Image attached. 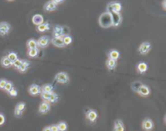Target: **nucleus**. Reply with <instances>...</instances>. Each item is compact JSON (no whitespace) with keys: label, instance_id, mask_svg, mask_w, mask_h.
Listing matches in <instances>:
<instances>
[{"label":"nucleus","instance_id":"nucleus-1","mask_svg":"<svg viewBox=\"0 0 166 131\" xmlns=\"http://www.w3.org/2000/svg\"><path fill=\"white\" fill-rule=\"evenodd\" d=\"M99 24L101 28H108L113 26L111 14L108 11L101 14L99 18Z\"/></svg>","mask_w":166,"mask_h":131},{"label":"nucleus","instance_id":"nucleus-2","mask_svg":"<svg viewBox=\"0 0 166 131\" xmlns=\"http://www.w3.org/2000/svg\"><path fill=\"white\" fill-rule=\"evenodd\" d=\"M11 24L7 22H1L0 23V36L6 37L9 34L11 31Z\"/></svg>","mask_w":166,"mask_h":131},{"label":"nucleus","instance_id":"nucleus-3","mask_svg":"<svg viewBox=\"0 0 166 131\" xmlns=\"http://www.w3.org/2000/svg\"><path fill=\"white\" fill-rule=\"evenodd\" d=\"M122 10V4L118 2H111L107 5L108 12H117L120 13Z\"/></svg>","mask_w":166,"mask_h":131},{"label":"nucleus","instance_id":"nucleus-4","mask_svg":"<svg viewBox=\"0 0 166 131\" xmlns=\"http://www.w3.org/2000/svg\"><path fill=\"white\" fill-rule=\"evenodd\" d=\"M55 81H57L59 84H67L69 82V76L66 72H59L55 76Z\"/></svg>","mask_w":166,"mask_h":131},{"label":"nucleus","instance_id":"nucleus-5","mask_svg":"<svg viewBox=\"0 0 166 131\" xmlns=\"http://www.w3.org/2000/svg\"><path fill=\"white\" fill-rule=\"evenodd\" d=\"M109 13L111 14V17H112L113 26H119L122 23V20H123L122 15L120 13H117V12H109Z\"/></svg>","mask_w":166,"mask_h":131},{"label":"nucleus","instance_id":"nucleus-6","mask_svg":"<svg viewBox=\"0 0 166 131\" xmlns=\"http://www.w3.org/2000/svg\"><path fill=\"white\" fill-rule=\"evenodd\" d=\"M151 48H152V45L150 42H143L139 47V53L142 55H146L150 51Z\"/></svg>","mask_w":166,"mask_h":131},{"label":"nucleus","instance_id":"nucleus-7","mask_svg":"<svg viewBox=\"0 0 166 131\" xmlns=\"http://www.w3.org/2000/svg\"><path fill=\"white\" fill-rule=\"evenodd\" d=\"M25 107H26V105L24 102H20L16 105V109H15V116L16 117H21L25 109Z\"/></svg>","mask_w":166,"mask_h":131},{"label":"nucleus","instance_id":"nucleus-8","mask_svg":"<svg viewBox=\"0 0 166 131\" xmlns=\"http://www.w3.org/2000/svg\"><path fill=\"white\" fill-rule=\"evenodd\" d=\"M49 41H50L49 37H47V36H43V37H40L38 39V41H37V43H38V47L42 48V49L47 47L49 45Z\"/></svg>","mask_w":166,"mask_h":131},{"label":"nucleus","instance_id":"nucleus-9","mask_svg":"<svg viewBox=\"0 0 166 131\" xmlns=\"http://www.w3.org/2000/svg\"><path fill=\"white\" fill-rule=\"evenodd\" d=\"M50 109V105L48 101H45L44 100L42 103H41V105H39V109L38 112L42 114H45L47 113L49 111Z\"/></svg>","mask_w":166,"mask_h":131},{"label":"nucleus","instance_id":"nucleus-10","mask_svg":"<svg viewBox=\"0 0 166 131\" xmlns=\"http://www.w3.org/2000/svg\"><path fill=\"white\" fill-rule=\"evenodd\" d=\"M28 92L32 95H38L42 92V88L38 84H32L28 88Z\"/></svg>","mask_w":166,"mask_h":131},{"label":"nucleus","instance_id":"nucleus-11","mask_svg":"<svg viewBox=\"0 0 166 131\" xmlns=\"http://www.w3.org/2000/svg\"><path fill=\"white\" fill-rule=\"evenodd\" d=\"M138 94L140 95L141 96H144V97H146V96H148L151 93V90L149 88L148 86L147 85H144L143 84L140 88H139V91L137 92Z\"/></svg>","mask_w":166,"mask_h":131},{"label":"nucleus","instance_id":"nucleus-12","mask_svg":"<svg viewBox=\"0 0 166 131\" xmlns=\"http://www.w3.org/2000/svg\"><path fill=\"white\" fill-rule=\"evenodd\" d=\"M86 117L91 122H94L97 119V113L93 109H88L86 111Z\"/></svg>","mask_w":166,"mask_h":131},{"label":"nucleus","instance_id":"nucleus-13","mask_svg":"<svg viewBox=\"0 0 166 131\" xmlns=\"http://www.w3.org/2000/svg\"><path fill=\"white\" fill-rule=\"evenodd\" d=\"M154 127V124L152 121L151 119H145L144 121H143L142 123V128L145 131H151Z\"/></svg>","mask_w":166,"mask_h":131},{"label":"nucleus","instance_id":"nucleus-14","mask_svg":"<svg viewBox=\"0 0 166 131\" xmlns=\"http://www.w3.org/2000/svg\"><path fill=\"white\" fill-rule=\"evenodd\" d=\"M136 68H137V71H138L139 74H145L147 72V70H148V64L146 63H144V62H140V63H138Z\"/></svg>","mask_w":166,"mask_h":131},{"label":"nucleus","instance_id":"nucleus-15","mask_svg":"<svg viewBox=\"0 0 166 131\" xmlns=\"http://www.w3.org/2000/svg\"><path fill=\"white\" fill-rule=\"evenodd\" d=\"M51 42H52V44L54 45V46H56V47H65L63 37H53L52 40H51Z\"/></svg>","mask_w":166,"mask_h":131},{"label":"nucleus","instance_id":"nucleus-16","mask_svg":"<svg viewBox=\"0 0 166 131\" xmlns=\"http://www.w3.org/2000/svg\"><path fill=\"white\" fill-rule=\"evenodd\" d=\"M53 36H54V37H63V26H61V25H56V26H54V31H53Z\"/></svg>","mask_w":166,"mask_h":131},{"label":"nucleus","instance_id":"nucleus-17","mask_svg":"<svg viewBox=\"0 0 166 131\" xmlns=\"http://www.w3.org/2000/svg\"><path fill=\"white\" fill-rule=\"evenodd\" d=\"M56 8H57V5L52 0L48 1L44 6V10L45 11H53L56 10Z\"/></svg>","mask_w":166,"mask_h":131},{"label":"nucleus","instance_id":"nucleus-18","mask_svg":"<svg viewBox=\"0 0 166 131\" xmlns=\"http://www.w3.org/2000/svg\"><path fill=\"white\" fill-rule=\"evenodd\" d=\"M29 66H30V63L28 60H22L21 65L18 68V70L20 73H25L28 70V67H29Z\"/></svg>","mask_w":166,"mask_h":131},{"label":"nucleus","instance_id":"nucleus-19","mask_svg":"<svg viewBox=\"0 0 166 131\" xmlns=\"http://www.w3.org/2000/svg\"><path fill=\"white\" fill-rule=\"evenodd\" d=\"M108 57H109V59L117 61L118 58H120V53L118 52V50H116V49H111L108 53Z\"/></svg>","mask_w":166,"mask_h":131},{"label":"nucleus","instance_id":"nucleus-20","mask_svg":"<svg viewBox=\"0 0 166 131\" xmlns=\"http://www.w3.org/2000/svg\"><path fill=\"white\" fill-rule=\"evenodd\" d=\"M32 23L35 25H37V26L42 24V23H44V18H43V16L42 15H40V14H37V15L33 16V17H32Z\"/></svg>","mask_w":166,"mask_h":131},{"label":"nucleus","instance_id":"nucleus-21","mask_svg":"<svg viewBox=\"0 0 166 131\" xmlns=\"http://www.w3.org/2000/svg\"><path fill=\"white\" fill-rule=\"evenodd\" d=\"M38 32H45L49 31L50 29V25H49V22H45V23H42V24L38 25V28H37Z\"/></svg>","mask_w":166,"mask_h":131},{"label":"nucleus","instance_id":"nucleus-22","mask_svg":"<svg viewBox=\"0 0 166 131\" xmlns=\"http://www.w3.org/2000/svg\"><path fill=\"white\" fill-rule=\"evenodd\" d=\"M125 130V127H124L123 122L121 120H116L114 122V129L113 131H124Z\"/></svg>","mask_w":166,"mask_h":131},{"label":"nucleus","instance_id":"nucleus-23","mask_svg":"<svg viewBox=\"0 0 166 131\" xmlns=\"http://www.w3.org/2000/svg\"><path fill=\"white\" fill-rule=\"evenodd\" d=\"M116 66H117V61H114V60L108 58L107 61H106V66H107L108 70H114Z\"/></svg>","mask_w":166,"mask_h":131},{"label":"nucleus","instance_id":"nucleus-24","mask_svg":"<svg viewBox=\"0 0 166 131\" xmlns=\"http://www.w3.org/2000/svg\"><path fill=\"white\" fill-rule=\"evenodd\" d=\"M1 64H2V66H3V67H5V68H8V67H10L12 66V63L7 58V56H4V57H3L2 59H1Z\"/></svg>","mask_w":166,"mask_h":131},{"label":"nucleus","instance_id":"nucleus-25","mask_svg":"<svg viewBox=\"0 0 166 131\" xmlns=\"http://www.w3.org/2000/svg\"><path fill=\"white\" fill-rule=\"evenodd\" d=\"M42 92H47V93H51V92H54V87L49 84H45V85H43V87L42 88Z\"/></svg>","mask_w":166,"mask_h":131},{"label":"nucleus","instance_id":"nucleus-26","mask_svg":"<svg viewBox=\"0 0 166 131\" xmlns=\"http://www.w3.org/2000/svg\"><path fill=\"white\" fill-rule=\"evenodd\" d=\"M38 53H39V50H38V48H35V49H28V55L30 58H36V57H38Z\"/></svg>","mask_w":166,"mask_h":131},{"label":"nucleus","instance_id":"nucleus-27","mask_svg":"<svg viewBox=\"0 0 166 131\" xmlns=\"http://www.w3.org/2000/svg\"><path fill=\"white\" fill-rule=\"evenodd\" d=\"M27 47L28 49H35L38 48V43L35 39H29L27 41Z\"/></svg>","mask_w":166,"mask_h":131},{"label":"nucleus","instance_id":"nucleus-28","mask_svg":"<svg viewBox=\"0 0 166 131\" xmlns=\"http://www.w3.org/2000/svg\"><path fill=\"white\" fill-rule=\"evenodd\" d=\"M59 100V95L58 94L54 93V92L52 93H50V95H49V98L48 102L49 103H55Z\"/></svg>","mask_w":166,"mask_h":131},{"label":"nucleus","instance_id":"nucleus-29","mask_svg":"<svg viewBox=\"0 0 166 131\" xmlns=\"http://www.w3.org/2000/svg\"><path fill=\"white\" fill-rule=\"evenodd\" d=\"M142 85H143V84H142L141 82H139V81H135V82L132 83V84H131V88H132V90H133L134 92H138L139 88H140Z\"/></svg>","mask_w":166,"mask_h":131},{"label":"nucleus","instance_id":"nucleus-30","mask_svg":"<svg viewBox=\"0 0 166 131\" xmlns=\"http://www.w3.org/2000/svg\"><path fill=\"white\" fill-rule=\"evenodd\" d=\"M63 42H64L65 46L67 45H69L71 44L72 42V37H70V35H65L63 37Z\"/></svg>","mask_w":166,"mask_h":131},{"label":"nucleus","instance_id":"nucleus-31","mask_svg":"<svg viewBox=\"0 0 166 131\" xmlns=\"http://www.w3.org/2000/svg\"><path fill=\"white\" fill-rule=\"evenodd\" d=\"M7 58L11 61V63H14L16 59L18 58V57H17V54H16L15 52H9L8 53V54L7 55Z\"/></svg>","mask_w":166,"mask_h":131},{"label":"nucleus","instance_id":"nucleus-32","mask_svg":"<svg viewBox=\"0 0 166 131\" xmlns=\"http://www.w3.org/2000/svg\"><path fill=\"white\" fill-rule=\"evenodd\" d=\"M57 126H58L59 131H67V125L65 121H60L57 125Z\"/></svg>","mask_w":166,"mask_h":131},{"label":"nucleus","instance_id":"nucleus-33","mask_svg":"<svg viewBox=\"0 0 166 131\" xmlns=\"http://www.w3.org/2000/svg\"><path fill=\"white\" fill-rule=\"evenodd\" d=\"M13 88H14V86H13L12 82H11V81H7V84H6L5 87H4V88H3V90H4L5 92H9Z\"/></svg>","mask_w":166,"mask_h":131},{"label":"nucleus","instance_id":"nucleus-34","mask_svg":"<svg viewBox=\"0 0 166 131\" xmlns=\"http://www.w3.org/2000/svg\"><path fill=\"white\" fill-rule=\"evenodd\" d=\"M22 63V60L21 59H19V58H17L16 61L14 62V63H12V66L15 67V68L18 69L19 67H20V66L21 65Z\"/></svg>","mask_w":166,"mask_h":131},{"label":"nucleus","instance_id":"nucleus-35","mask_svg":"<svg viewBox=\"0 0 166 131\" xmlns=\"http://www.w3.org/2000/svg\"><path fill=\"white\" fill-rule=\"evenodd\" d=\"M52 93V92H51ZM41 95H42V98L43 100H45V101H48L49 98V95H50V93H47V92H41Z\"/></svg>","mask_w":166,"mask_h":131},{"label":"nucleus","instance_id":"nucleus-36","mask_svg":"<svg viewBox=\"0 0 166 131\" xmlns=\"http://www.w3.org/2000/svg\"><path fill=\"white\" fill-rule=\"evenodd\" d=\"M8 94L10 95V96L16 97V96H17V95H18V92H17V90H16L15 88H13L8 92Z\"/></svg>","mask_w":166,"mask_h":131},{"label":"nucleus","instance_id":"nucleus-37","mask_svg":"<svg viewBox=\"0 0 166 131\" xmlns=\"http://www.w3.org/2000/svg\"><path fill=\"white\" fill-rule=\"evenodd\" d=\"M7 82V79H0V89H3V88H4Z\"/></svg>","mask_w":166,"mask_h":131},{"label":"nucleus","instance_id":"nucleus-38","mask_svg":"<svg viewBox=\"0 0 166 131\" xmlns=\"http://www.w3.org/2000/svg\"><path fill=\"white\" fill-rule=\"evenodd\" d=\"M5 117L3 114H2V113H0V126H3V124H4V122H5Z\"/></svg>","mask_w":166,"mask_h":131},{"label":"nucleus","instance_id":"nucleus-39","mask_svg":"<svg viewBox=\"0 0 166 131\" xmlns=\"http://www.w3.org/2000/svg\"><path fill=\"white\" fill-rule=\"evenodd\" d=\"M49 128H50L51 131H59L57 125H52V126H49Z\"/></svg>","mask_w":166,"mask_h":131},{"label":"nucleus","instance_id":"nucleus-40","mask_svg":"<svg viewBox=\"0 0 166 131\" xmlns=\"http://www.w3.org/2000/svg\"><path fill=\"white\" fill-rule=\"evenodd\" d=\"M53 2H54V3L56 4V5H58V4H60V3H62L64 0H52Z\"/></svg>","mask_w":166,"mask_h":131},{"label":"nucleus","instance_id":"nucleus-41","mask_svg":"<svg viewBox=\"0 0 166 131\" xmlns=\"http://www.w3.org/2000/svg\"><path fill=\"white\" fill-rule=\"evenodd\" d=\"M43 131H51V130H50L49 126H46V127H45V128H44Z\"/></svg>","mask_w":166,"mask_h":131},{"label":"nucleus","instance_id":"nucleus-42","mask_svg":"<svg viewBox=\"0 0 166 131\" xmlns=\"http://www.w3.org/2000/svg\"><path fill=\"white\" fill-rule=\"evenodd\" d=\"M165 3H166V0H164L163 1V8H164V10H166V6H165Z\"/></svg>","mask_w":166,"mask_h":131},{"label":"nucleus","instance_id":"nucleus-43","mask_svg":"<svg viewBox=\"0 0 166 131\" xmlns=\"http://www.w3.org/2000/svg\"><path fill=\"white\" fill-rule=\"evenodd\" d=\"M7 1H8V2H11V1H14V0H7Z\"/></svg>","mask_w":166,"mask_h":131}]
</instances>
